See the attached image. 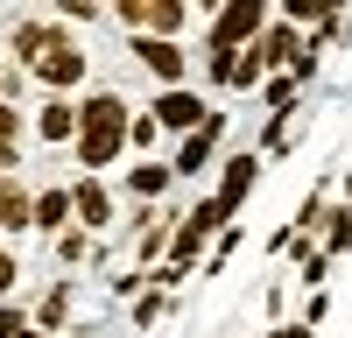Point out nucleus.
I'll use <instances>...</instances> for the list:
<instances>
[{
	"label": "nucleus",
	"mask_w": 352,
	"mask_h": 338,
	"mask_svg": "<svg viewBox=\"0 0 352 338\" xmlns=\"http://www.w3.org/2000/svg\"><path fill=\"white\" fill-rule=\"evenodd\" d=\"M127 120H134V106H127L120 92H106V84L78 99V134H71L78 177H106V169L127 155Z\"/></svg>",
	"instance_id": "obj_1"
},
{
	"label": "nucleus",
	"mask_w": 352,
	"mask_h": 338,
	"mask_svg": "<svg viewBox=\"0 0 352 338\" xmlns=\"http://www.w3.org/2000/svg\"><path fill=\"white\" fill-rule=\"evenodd\" d=\"M85 71H92V56H85V43L71 36V28H56V43H50V49L36 56V71H28V78H36L43 92H50V99H71L78 84H85Z\"/></svg>",
	"instance_id": "obj_2"
},
{
	"label": "nucleus",
	"mask_w": 352,
	"mask_h": 338,
	"mask_svg": "<svg viewBox=\"0 0 352 338\" xmlns=\"http://www.w3.org/2000/svg\"><path fill=\"white\" fill-rule=\"evenodd\" d=\"M190 0H120V8H113V21L127 28V36H162V43H176L190 28Z\"/></svg>",
	"instance_id": "obj_3"
},
{
	"label": "nucleus",
	"mask_w": 352,
	"mask_h": 338,
	"mask_svg": "<svg viewBox=\"0 0 352 338\" xmlns=\"http://www.w3.org/2000/svg\"><path fill=\"white\" fill-rule=\"evenodd\" d=\"M226 127H232V120H226V106H212L197 134H184V141H176V155H169V177H176V183L204 177V169H212V155H219V141H226Z\"/></svg>",
	"instance_id": "obj_4"
},
{
	"label": "nucleus",
	"mask_w": 352,
	"mask_h": 338,
	"mask_svg": "<svg viewBox=\"0 0 352 338\" xmlns=\"http://www.w3.org/2000/svg\"><path fill=\"white\" fill-rule=\"evenodd\" d=\"M56 28H64V21H56V14H14V28H8V43H0V64H8V71H36V56L56 43Z\"/></svg>",
	"instance_id": "obj_5"
},
{
	"label": "nucleus",
	"mask_w": 352,
	"mask_h": 338,
	"mask_svg": "<svg viewBox=\"0 0 352 338\" xmlns=\"http://www.w3.org/2000/svg\"><path fill=\"white\" fill-rule=\"evenodd\" d=\"M113 218H120V197L106 190V177H71V225L78 233H113Z\"/></svg>",
	"instance_id": "obj_6"
},
{
	"label": "nucleus",
	"mask_w": 352,
	"mask_h": 338,
	"mask_svg": "<svg viewBox=\"0 0 352 338\" xmlns=\"http://www.w3.org/2000/svg\"><path fill=\"white\" fill-rule=\"evenodd\" d=\"M204 113H212V99L197 92V84H169V92H155V106H148V120L162 127V134H197L204 127Z\"/></svg>",
	"instance_id": "obj_7"
},
{
	"label": "nucleus",
	"mask_w": 352,
	"mask_h": 338,
	"mask_svg": "<svg viewBox=\"0 0 352 338\" xmlns=\"http://www.w3.org/2000/svg\"><path fill=\"white\" fill-rule=\"evenodd\" d=\"M127 56L148 78H162V92L169 84H190V49L184 43H162V36H127Z\"/></svg>",
	"instance_id": "obj_8"
},
{
	"label": "nucleus",
	"mask_w": 352,
	"mask_h": 338,
	"mask_svg": "<svg viewBox=\"0 0 352 338\" xmlns=\"http://www.w3.org/2000/svg\"><path fill=\"white\" fill-rule=\"evenodd\" d=\"M254 183H261V155H254V148H232L226 169H219V190H212V197H219V212H226V218H240V205H247V190H254Z\"/></svg>",
	"instance_id": "obj_9"
},
{
	"label": "nucleus",
	"mask_w": 352,
	"mask_h": 338,
	"mask_svg": "<svg viewBox=\"0 0 352 338\" xmlns=\"http://www.w3.org/2000/svg\"><path fill=\"white\" fill-rule=\"evenodd\" d=\"M247 49H254V64L275 78V71H289V64H296V49H303V28H289L282 14H268V28H261V36H254Z\"/></svg>",
	"instance_id": "obj_10"
},
{
	"label": "nucleus",
	"mask_w": 352,
	"mask_h": 338,
	"mask_svg": "<svg viewBox=\"0 0 352 338\" xmlns=\"http://www.w3.org/2000/svg\"><path fill=\"white\" fill-rule=\"evenodd\" d=\"M71 310H78V282H71V275H56L50 289L28 303V324H36L43 338H56V331H71Z\"/></svg>",
	"instance_id": "obj_11"
},
{
	"label": "nucleus",
	"mask_w": 352,
	"mask_h": 338,
	"mask_svg": "<svg viewBox=\"0 0 352 338\" xmlns=\"http://www.w3.org/2000/svg\"><path fill=\"white\" fill-rule=\"evenodd\" d=\"M0 233L8 240L36 233V190H28L21 177H0Z\"/></svg>",
	"instance_id": "obj_12"
},
{
	"label": "nucleus",
	"mask_w": 352,
	"mask_h": 338,
	"mask_svg": "<svg viewBox=\"0 0 352 338\" xmlns=\"http://www.w3.org/2000/svg\"><path fill=\"white\" fill-rule=\"evenodd\" d=\"M71 134H78V99H43V106H36V141L71 148Z\"/></svg>",
	"instance_id": "obj_13"
},
{
	"label": "nucleus",
	"mask_w": 352,
	"mask_h": 338,
	"mask_svg": "<svg viewBox=\"0 0 352 338\" xmlns=\"http://www.w3.org/2000/svg\"><path fill=\"white\" fill-rule=\"evenodd\" d=\"M324 218H331V183H310L303 205H296V218H289V233H296V240H317V233H324Z\"/></svg>",
	"instance_id": "obj_14"
},
{
	"label": "nucleus",
	"mask_w": 352,
	"mask_h": 338,
	"mask_svg": "<svg viewBox=\"0 0 352 338\" xmlns=\"http://www.w3.org/2000/svg\"><path fill=\"white\" fill-rule=\"evenodd\" d=\"M64 225H71V183H43L36 190V233H64Z\"/></svg>",
	"instance_id": "obj_15"
},
{
	"label": "nucleus",
	"mask_w": 352,
	"mask_h": 338,
	"mask_svg": "<svg viewBox=\"0 0 352 338\" xmlns=\"http://www.w3.org/2000/svg\"><path fill=\"white\" fill-rule=\"evenodd\" d=\"M169 162H127V197L134 205H155V197H169Z\"/></svg>",
	"instance_id": "obj_16"
},
{
	"label": "nucleus",
	"mask_w": 352,
	"mask_h": 338,
	"mask_svg": "<svg viewBox=\"0 0 352 338\" xmlns=\"http://www.w3.org/2000/svg\"><path fill=\"white\" fill-rule=\"evenodd\" d=\"M261 99H268V120H296V106H303V92H296L289 71H275L268 84H261Z\"/></svg>",
	"instance_id": "obj_17"
},
{
	"label": "nucleus",
	"mask_w": 352,
	"mask_h": 338,
	"mask_svg": "<svg viewBox=\"0 0 352 338\" xmlns=\"http://www.w3.org/2000/svg\"><path fill=\"white\" fill-rule=\"evenodd\" d=\"M317 247H324V261L352 254V205H331V218H324V233H317Z\"/></svg>",
	"instance_id": "obj_18"
},
{
	"label": "nucleus",
	"mask_w": 352,
	"mask_h": 338,
	"mask_svg": "<svg viewBox=\"0 0 352 338\" xmlns=\"http://www.w3.org/2000/svg\"><path fill=\"white\" fill-rule=\"evenodd\" d=\"M56 261H64V268L92 261V233H78V225H64V233H56Z\"/></svg>",
	"instance_id": "obj_19"
},
{
	"label": "nucleus",
	"mask_w": 352,
	"mask_h": 338,
	"mask_svg": "<svg viewBox=\"0 0 352 338\" xmlns=\"http://www.w3.org/2000/svg\"><path fill=\"white\" fill-rule=\"evenodd\" d=\"M155 141H162V127L148 120V113H134V120H127V148H134L141 162H148V148H155Z\"/></svg>",
	"instance_id": "obj_20"
},
{
	"label": "nucleus",
	"mask_w": 352,
	"mask_h": 338,
	"mask_svg": "<svg viewBox=\"0 0 352 338\" xmlns=\"http://www.w3.org/2000/svg\"><path fill=\"white\" fill-rule=\"evenodd\" d=\"M162 310H169V296H162V289H141V296H134V310H127V317H134V331H148V324L162 317Z\"/></svg>",
	"instance_id": "obj_21"
},
{
	"label": "nucleus",
	"mask_w": 352,
	"mask_h": 338,
	"mask_svg": "<svg viewBox=\"0 0 352 338\" xmlns=\"http://www.w3.org/2000/svg\"><path fill=\"white\" fill-rule=\"evenodd\" d=\"M14 289H21V254L0 240V303H14Z\"/></svg>",
	"instance_id": "obj_22"
},
{
	"label": "nucleus",
	"mask_w": 352,
	"mask_h": 338,
	"mask_svg": "<svg viewBox=\"0 0 352 338\" xmlns=\"http://www.w3.org/2000/svg\"><path fill=\"white\" fill-rule=\"evenodd\" d=\"M21 127H28V106H8V99H0V141H21Z\"/></svg>",
	"instance_id": "obj_23"
},
{
	"label": "nucleus",
	"mask_w": 352,
	"mask_h": 338,
	"mask_svg": "<svg viewBox=\"0 0 352 338\" xmlns=\"http://www.w3.org/2000/svg\"><path fill=\"white\" fill-rule=\"evenodd\" d=\"M324 317H331V296H324V289H310V303H303V317H296V324H310V331H317Z\"/></svg>",
	"instance_id": "obj_24"
},
{
	"label": "nucleus",
	"mask_w": 352,
	"mask_h": 338,
	"mask_svg": "<svg viewBox=\"0 0 352 338\" xmlns=\"http://www.w3.org/2000/svg\"><path fill=\"white\" fill-rule=\"evenodd\" d=\"M14 331H28V310L21 303H0V338H14Z\"/></svg>",
	"instance_id": "obj_25"
},
{
	"label": "nucleus",
	"mask_w": 352,
	"mask_h": 338,
	"mask_svg": "<svg viewBox=\"0 0 352 338\" xmlns=\"http://www.w3.org/2000/svg\"><path fill=\"white\" fill-rule=\"evenodd\" d=\"M0 177H21V141H0Z\"/></svg>",
	"instance_id": "obj_26"
},
{
	"label": "nucleus",
	"mask_w": 352,
	"mask_h": 338,
	"mask_svg": "<svg viewBox=\"0 0 352 338\" xmlns=\"http://www.w3.org/2000/svg\"><path fill=\"white\" fill-rule=\"evenodd\" d=\"M261 338H317L310 324H275V331H261Z\"/></svg>",
	"instance_id": "obj_27"
},
{
	"label": "nucleus",
	"mask_w": 352,
	"mask_h": 338,
	"mask_svg": "<svg viewBox=\"0 0 352 338\" xmlns=\"http://www.w3.org/2000/svg\"><path fill=\"white\" fill-rule=\"evenodd\" d=\"M338 190H345V197H338V205H352V169H345V183H338Z\"/></svg>",
	"instance_id": "obj_28"
},
{
	"label": "nucleus",
	"mask_w": 352,
	"mask_h": 338,
	"mask_svg": "<svg viewBox=\"0 0 352 338\" xmlns=\"http://www.w3.org/2000/svg\"><path fill=\"white\" fill-rule=\"evenodd\" d=\"M14 338H43V331H36V324H28V331H14Z\"/></svg>",
	"instance_id": "obj_29"
}]
</instances>
